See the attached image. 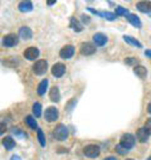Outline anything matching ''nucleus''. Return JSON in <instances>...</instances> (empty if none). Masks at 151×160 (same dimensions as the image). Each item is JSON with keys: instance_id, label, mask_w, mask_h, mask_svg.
<instances>
[{"instance_id": "1", "label": "nucleus", "mask_w": 151, "mask_h": 160, "mask_svg": "<svg viewBox=\"0 0 151 160\" xmlns=\"http://www.w3.org/2000/svg\"><path fill=\"white\" fill-rule=\"evenodd\" d=\"M47 69H48V63H47V61H44V59L37 61V62L34 63V66H33V72H34L35 74H44V73L47 72Z\"/></svg>"}, {"instance_id": "2", "label": "nucleus", "mask_w": 151, "mask_h": 160, "mask_svg": "<svg viewBox=\"0 0 151 160\" xmlns=\"http://www.w3.org/2000/svg\"><path fill=\"white\" fill-rule=\"evenodd\" d=\"M54 138L59 141L62 140H66L68 138V129L64 126V125H58L56 129H54Z\"/></svg>"}, {"instance_id": "3", "label": "nucleus", "mask_w": 151, "mask_h": 160, "mask_svg": "<svg viewBox=\"0 0 151 160\" xmlns=\"http://www.w3.org/2000/svg\"><path fill=\"white\" fill-rule=\"evenodd\" d=\"M120 144L129 150L135 145V136L131 135V134H124L122 138H121V142Z\"/></svg>"}, {"instance_id": "4", "label": "nucleus", "mask_w": 151, "mask_h": 160, "mask_svg": "<svg viewBox=\"0 0 151 160\" xmlns=\"http://www.w3.org/2000/svg\"><path fill=\"white\" fill-rule=\"evenodd\" d=\"M44 116H46V120H47L48 122H53V121H56V120L58 118L59 112H58V110H57L56 107L51 106V107H48V108L46 110Z\"/></svg>"}, {"instance_id": "5", "label": "nucleus", "mask_w": 151, "mask_h": 160, "mask_svg": "<svg viewBox=\"0 0 151 160\" xmlns=\"http://www.w3.org/2000/svg\"><path fill=\"white\" fill-rule=\"evenodd\" d=\"M96 52V46H93L92 43H88V42H85L81 44V53L83 56H91Z\"/></svg>"}, {"instance_id": "6", "label": "nucleus", "mask_w": 151, "mask_h": 160, "mask_svg": "<svg viewBox=\"0 0 151 160\" xmlns=\"http://www.w3.org/2000/svg\"><path fill=\"white\" fill-rule=\"evenodd\" d=\"M38 56H39V49L35 47H29L24 51V57L29 61H34L35 58H38Z\"/></svg>"}, {"instance_id": "7", "label": "nucleus", "mask_w": 151, "mask_h": 160, "mask_svg": "<svg viewBox=\"0 0 151 160\" xmlns=\"http://www.w3.org/2000/svg\"><path fill=\"white\" fill-rule=\"evenodd\" d=\"M73 54H74V47L73 46H64L59 52V56L63 59H69L73 57Z\"/></svg>"}, {"instance_id": "8", "label": "nucleus", "mask_w": 151, "mask_h": 160, "mask_svg": "<svg viewBox=\"0 0 151 160\" xmlns=\"http://www.w3.org/2000/svg\"><path fill=\"white\" fill-rule=\"evenodd\" d=\"M83 152H85V155L88 156V158H96V156H98V154H100V148H98L97 145H88V146L85 148Z\"/></svg>"}, {"instance_id": "9", "label": "nucleus", "mask_w": 151, "mask_h": 160, "mask_svg": "<svg viewBox=\"0 0 151 160\" xmlns=\"http://www.w3.org/2000/svg\"><path fill=\"white\" fill-rule=\"evenodd\" d=\"M18 41L19 39H18V37L15 34H8L3 39V44L7 46V47H14V46L18 44Z\"/></svg>"}, {"instance_id": "10", "label": "nucleus", "mask_w": 151, "mask_h": 160, "mask_svg": "<svg viewBox=\"0 0 151 160\" xmlns=\"http://www.w3.org/2000/svg\"><path fill=\"white\" fill-rule=\"evenodd\" d=\"M66 72V66L63 63H56L52 67V74L56 77H62Z\"/></svg>"}, {"instance_id": "11", "label": "nucleus", "mask_w": 151, "mask_h": 160, "mask_svg": "<svg viewBox=\"0 0 151 160\" xmlns=\"http://www.w3.org/2000/svg\"><path fill=\"white\" fill-rule=\"evenodd\" d=\"M93 42H95L96 46L102 47V46H105L107 43V37L105 34H102V33H96L93 35Z\"/></svg>"}, {"instance_id": "12", "label": "nucleus", "mask_w": 151, "mask_h": 160, "mask_svg": "<svg viewBox=\"0 0 151 160\" xmlns=\"http://www.w3.org/2000/svg\"><path fill=\"white\" fill-rule=\"evenodd\" d=\"M19 35H20V38L24 39V41H29V39H32V37H33V32L28 27H22L19 30Z\"/></svg>"}, {"instance_id": "13", "label": "nucleus", "mask_w": 151, "mask_h": 160, "mask_svg": "<svg viewBox=\"0 0 151 160\" xmlns=\"http://www.w3.org/2000/svg\"><path fill=\"white\" fill-rule=\"evenodd\" d=\"M136 8L142 13H151V2H140Z\"/></svg>"}, {"instance_id": "14", "label": "nucleus", "mask_w": 151, "mask_h": 160, "mask_svg": "<svg viewBox=\"0 0 151 160\" xmlns=\"http://www.w3.org/2000/svg\"><path fill=\"white\" fill-rule=\"evenodd\" d=\"M18 8H19L20 12L28 13V12H30L33 9V4H32V2H28V0H27V2H20L19 5H18Z\"/></svg>"}, {"instance_id": "15", "label": "nucleus", "mask_w": 151, "mask_h": 160, "mask_svg": "<svg viewBox=\"0 0 151 160\" xmlns=\"http://www.w3.org/2000/svg\"><path fill=\"white\" fill-rule=\"evenodd\" d=\"M126 18H127V20H129L134 27L141 28V20H140V18H139L137 15H135V14H129Z\"/></svg>"}, {"instance_id": "16", "label": "nucleus", "mask_w": 151, "mask_h": 160, "mask_svg": "<svg viewBox=\"0 0 151 160\" xmlns=\"http://www.w3.org/2000/svg\"><path fill=\"white\" fill-rule=\"evenodd\" d=\"M134 72H135V74L139 76L140 78H145L146 74H147V69H146L144 66H135Z\"/></svg>"}, {"instance_id": "17", "label": "nucleus", "mask_w": 151, "mask_h": 160, "mask_svg": "<svg viewBox=\"0 0 151 160\" xmlns=\"http://www.w3.org/2000/svg\"><path fill=\"white\" fill-rule=\"evenodd\" d=\"M49 97H51V100L54 101V102H58V101H59V98H61V93H59L58 87H56V86L52 87L51 93H49Z\"/></svg>"}, {"instance_id": "18", "label": "nucleus", "mask_w": 151, "mask_h": 160, "mask_svg": "<svg viewBox=\"0 0 151 160\" xmlns=\"http://www.w3.org/2000/svg\"><path fill=\"white\" fill-rule=\"evenodd\" d=\"M3 145L5 146V149L12 150V149L15 146V141L13 140V138H12V136H7V138H4V139H3Z\"/></svg>"}, {"instance_id": "19", "label": "nucleus", "mask_w": 151, "mask_h": 160, "mask_svg": "<svg viewBox=\"0 0 151 160\" xmlns=\"http://www.w3.org/2000/svg\"><path fill=\"white\" fill-rule=\"evenodd\" d=\"M47 87H48V79H43V81L39 83V86H38V90H37L38 95H39V96L44 95L46 91H47Z\"/></svg>"}, {"instance_id": "20", "label": "nucleus", "mask_w": 151, "mask_h": 160, "mask_svg": "<svg viewBox=\"0 0 151 160\" xmlns=\"http://www.w3.org/2000/svg\"><path fill=\"white\" fill-rule=\"evenodd\" d=\"M149 134L146 132V130L144 129V128H141V129H139L137 130V139L141 141V142H145L147 139H149Z\"/></svg>"}, {"instance_id": "21", "label": "nucleus", "mask_w": 151, "mask_h": 160, "mask_svg": "<svg viewBox=\"0 0 151 160\" xmlns=\"http://www.w3.org/2000/svg\"><path fill=\"white\" fill-rule=\"evenodd\" d=\"M124 39H125V42H126V43H129V44H131V46H135V47H139V48L142 47L141 43H140L139 41H136L135 38H132V37H130V35H125Z\"/></svg>"}, {"instance_id": "22", "label": "nucleus", "mask_w": 151, "mask_h": 160, "mask_svg": "<svg viewBox=\"0 0 151 160\" xmlns=\"http://www.w3.org/2000/svg\"><path fill=\"white\" fill-rule=\"evenodd\" d=\"M71 28L73 29V30H76V32H81L83 28H82V24L76 19V18H72L71 19Z\"/></svg>"}, {"instance_id": "23", "label": "nucleus", "mask_w": 151, "mask_h": 160, "mask_svg": "<svg viewBox=\"0 0 151 160\" xmlns=\"http://www.w3.org/2000/svg\"><path fill=\"white\" fill-rule=\"evenodd\" d=\"M95 14L101 15V17H103V18L107 19V20H115V19H116V14H115V13H110V12H103V13H98V12H96Z\"/></svg>"}, {"instance_id": "24", "label": "nucleus", "mask_w": 151, "mask_h": 160, "mask_svg": "<svg viewBox=\"0 0 151 160\" xmlns=\"http://www.w3.org/2000/svg\"><path fill=\"white\" fill-rule=\"evenodd\" d=\"M25 122L30 129H34V130L37 129V121H35V118L33 116H27L25 117Z\"/></svg>"}, {"instance_id": "25", "label": "nucleus", "mask_w": 151, "mask_h": 160, "mask_svg": "<svg viewBox=\"0 0 151 160\" xmlns=\"http://www.w3.org/2000/svg\"><path fill=\"white\" fill-rule=\"evenodd\" d=\"M33 112H34V115L37 116V117H39L41 115H42V106H41V103H34L33 105Z\"/></svg>"}, {"instance_id": "26", "label": "nucleus", "mask_w": 151, "mask_h": 160, "mask_svg": "<svg viewBox=\"0 0 151 160\" xmlns=\"http://www.w3.org/2000/svg\"><path fill=\"white\" fill-rule=\"evenodd\" d=\"M37 132H38V140H39L41 145L42 146H46V138H44V134L41 129H37Z\"/></svg>"}, {"instance_id": "27", "label": "nucleus", "mask_w": 151, "mask_h": 160, "mask_svg": "<svg viewBox=\"0 0 151 160\" xmlns=\"http://www.w3.org/2000/svg\"><path fill=\"white\" fill-rule=\"evenodd\" d=\"M115 14H116V15H125V17H127L130 13H129V10H127L126 8H124V7H117Z\"/></svg>"}, {"instance_id": "28", "label": "nucleus", "mask_w": 151, "mask_h": 160, "mask_svg": "<svg viewBox=\"0 0 151 160\" xmlns=\"http://www.w3.org/2000/svg\"><path fill=\"white\" fill-rule=\"evenodd\" d=\"M144 129L146 130V132H147L149 135H151V118L146 120V122H145V125H144Z\"/></svg>"}, {"instance_id": "29", "label": "nucleus", "mask_w": 151, "mask_h": 160, "mask_svg": "<svg viewBox=\"0 0 151 160\" xmlns=\"http://www.w3.org/2000/svg\"><path fill=\"white\" fill-rule=\"evenodd\" d=\"M116 151H117L119 154H121V155H125V154H126V152H127L129 150H127L126 148H124V146H122L121 144H119V145L116 146Z\"/></svg>"}, {"instance_id": "30", "label": "nucleus", "mask_w": 151, "mask_h": 160, "mask_svg": "<svg viewBox=\"0 0 151 160\" xmlns=\"http://www.w3.org/2000/svg\"><path fill=\"white\" fill-rule=\"evenodd\" d=\"M125 62H126L127 64H136V63H137L136 58H134V57H129V58H126Z\"/></svg>"}, {"instance_id": "31", "label": "nucleus", "mask_w": 151, "mask_h": 160, "mask_svg": "<svg viewBox=\"0 0 151 160\" xmlns=\"http://www.w3.org/2000/svg\"><path fill=\"white\" fill-rule=\"evenodd\" d=\"M5 131H7V125L3 124V122H0V135H3Z\"/></svg>"}, {"instance_id": "32", "label": "nucleus", "mask_w": 151, "mask_h": 160, "mask_svg": "<svg viewBox=\"0 0 151 160\" xmlns=\"http://www.w3.org/2000/svg\"><path fill=\"white\" fill-rule=\"evenodd\" d=\"M82 18H83V22H86V23H90V19H88V17H86V15H82Z\"/></svg>"}, {"instance_id": "33", "label": "nucleus", "mask_w": 151, "mask_h": 160, "mask_svg": "<svg viewBox=\"0 0 151 160\" xmlns=\"http://www.w3.org/2000/svg\"><path fill=\"white\" fill-rule=\"evenodd\" d=\"M10 160H20V158L18 156V155H14V156H12V159Z\"/></svg>"}, {"instance_id": "34", "label": "nucleus", "mask_w": 151, "mask_h": 160, "mask_svg": "<svg viewBox=\"0 0 151 160\" xmlns=\"http://www.w3.org/2000/svg\"><path fill=\"white\" fill-rule=\"evenodd\" d=\"M103 160H117V159L113 158V156H108V158H106V159H103Z\"/></svg>"}, {"instance_id": "35", "label": "nucleus", "mask_w": 151, "mask_h": 160, "mask_svg": "<svg viewBox=\"0 0 151 160\" xmlns=\"http://www.w3.org/2000/svg\"><path fill=\"white\" fill-rule=\"evenodd\" d=\"M145 56H147V57L151 58V51H146V52H145Z\"/></svg>"}, {"instance_id": "36", "label": "nucleus", "mask_w": 151, "mask_h": 160, "mask_svg": "<svg viewBox=\"0 0 151 160\" xmlns=\"http://www.w3.org/2000/svg\"><path fill=\"white\" fill-rule=\"evenodd\" d=\"M147 111L151 113V102H150V103H149V106H147Z\"/></svg>"}, {"instance_id": "37", "label": "nucleus", "mask_w": 151, "mask_h": 160, "mask_svg": "<svg viewBox=\"0 0 151 160\" xmlns=\"http://www.w3.org/2000/svg\"><path fill=\"white\" fill-rule=\"evenodd\" d=\"M53 4H56V2H48V5H53Z\"/></svg>"}, {"instance_id": "38", "label": "nucleus", "mask_w": 151, "mask_h": 160, "mask_svg": "<svg viewBox=\"0 0 151 160\" xmlns=\"http://www.w3.org/2000/svg\"><path fill=\"white\" fill-rule=\"evenodd\" d=\"M147 160H151V156H150V158H149V159H147Z\"/></svg>"}, {"instance_id": "39", "label": "nucleus", "mask_w": 151, "mask_h": 160, "mask_svg": "<svg viewBox=\"0 0 151 160\" xmlns=\"http://www.w3.org/2000/svg\"><path fill=\"white\" fill-rule=\"evenodd\" d=\"M127 160H134V159H127Z\"/></svg>"}]
</instances>
